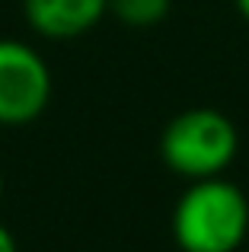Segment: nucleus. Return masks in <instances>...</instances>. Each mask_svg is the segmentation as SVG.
Instances as JSON below:
<instances>
[{
  "instance_id": "0eeeda50",
  "label": "nucleus",
  "mask_w": 249,
  "mask_h": 252,
  "mask_svg": "<svg viewBox=\"0 0 249 252\" xmlns=\"http://www.w3.org/2000/svg\"><path fill=\"white\" fill-rule=\"evenodd\" d=\"M237 10H240V16L249 23V0H237Z\"/></svg>"
},
{
  "instance_id": "f257e3e1",
  "label": "nucleus",
  "mask_w": 249,
  "mask_h": 252,
  "mask_svg": "<svg viewBox=\"0 0 249 252\" xmlns=\"http://www.w3.org/2000/svg\"><path fill=\"white\" fill-rule=\"evenodd\" d=\"M249 233V198L224 176L195 179L173 208V240L182 252H237Z\"/></svg>"
},
{
  "instance_id": "423d86ee",
  "label": "nucleus",
  "mask_w": 249,
  "mask_h": 252,
  "mask_svg": "<svg viewBox=\"0 0 249 252\" xmlns=\"http://www.w3.org/2000/svg\"><path fill=\"white\" fill-rule=\"evenodd\" d=\"M0 252H19L16 249V240H13V233L0 223Z\"/></svg>"
},
{
  "instance_id": "7ed1b4c3",
  "label": "nucleus",
  "mask_w": 249,
  "mask_h": 252,
  "mask_svg": "<svg viewBox=\"0 0 249 252\" xmlns=\"http://www.w3.org/2000/svg\"><path fill=\"white\" fill-rule=\"evenodd\" d=\"M51 102V67L32 45L0 38V125H32Z\"/></svg>"
},
{
  "instance_id": "39448f33",
  "label": "nucleus",
  "mask_w": 249,
  "mask_h": 252,
  "mask_svg": "<svg viewBox=\"0 0 249 252\" xmlns=\"http://www.w3.org/2000/svg\"><path fill=\"white\" fill-rule=\"evenodd\" d=\"M173 10V0H109V13L128 29H154Z\"/></svg>"
},
{
  "instance_id": "f03ea898",
  "label": "nucleus",
  "mask_w": 249,
  "mask_h": 252,
  "mask_svg": "<svg viewBox=\"0 0 249 252\" xmlns=\"http://www.w3.org/2000/svg\"><path fill=\"white\" fill-rule=\"evenodd\" d=\"M240 150L237 125L218 109H186L169 118L160 137V157L166 169L188 179L220 176Z\"/></svg>"
},
{
  "instance_id": "20e7f679",
  "label": "nucleus",
  "mask_w": 249,
  "mask_h": 252,
  "mask_svg": "<svg viewBox=\"0 0 249 252\" xmlns=\"http://www.w3.org/2000/svg\"><path fill=\"white\" fill-rule=\"evenodd\" d=\"M23 16L42 38H80L109 16V0H23Z\"/></svg>"
},
{
  "instance_id": "6e6552de",
  "label": "nucleus",
  "mask_w": 249,
  "mask_h": 252,
  "mask_svg": "<svg viewBox=\"0 0 249 252\" xmlns=\"http://www.w3.org/2000/svg\"><path fill=\"white\" fill-rule=\"evenodd\" d=\"M0 198H3V172H0Z\"/></svg>"
}]
</instances>
